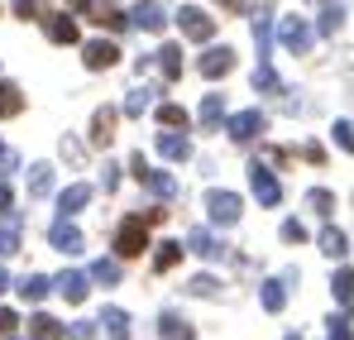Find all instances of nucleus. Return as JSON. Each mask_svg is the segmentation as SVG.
Returning <instances> with one entry per match:
<instances>
[{
	"label": "nucleus",
	"mask_w": 354,
	"mask_h": 340,
	"mask_svg": "<svg viewBox=\"0 0 354 340\" xmlns=\"http://www.w3.org/2000/svg\"><path fill=\"white\" fill-rule=\"evenodd\" d=\"M254 39H259V57L273 53V29H268V15H254Z\"/></svg>",
	"instance_id": "4c0bfd02"
},
{
	"label": "nucleus",
	"mask_w": 354,
	"mask_h": 340,
	"mask_svg": "<svg viewBox=\"0 0 354 340\" xmlns=\"http://www.w3.org/2000/svg\"><path fill=\"white\" fill-rule=\"evenodd\" d=\"M326 340H354V316H350V312L326 316Z\"/></svg>",
	"instance_id": "c85d7f7f"
},
{
	"label": "nucleus",
	"mask_w": 354,
	"mask_h": 340,
	"mask_svg": "<svg viewBox=\"0 0 354 340\" xmlns=\"http://www.w3.org/2000/svg\"><path fill=\"white\" fill-rule=\"evenodd\" d=\"M192 297H221V278H211V274H196L192 283H187Z\"/></svg>",
	"instance_id": "e433bc0d"
},
{
	"label": "nucleus",
	"mask_w": 354,
	"mask_h": 340,
	"mask_svg": "<svg viewBox=\"0 0 354 340\" xmlns=\"http://www.w3.org/2000/svg\"><path fill=\"white\" fill-rule=\"evenodd\" d=\"M249 187H254L259 206H283V182L268 172V163H249Z\"/></svg>",
	"instance_id": "423d86ee"
},
{
	"label": "nucleus",
	"mask_w": 354,
	"mask_h": 340,
	"mask_svg": "<svg viewBox=\"0 0 354 340\" xmlns=\"http://www.w3.org/2000/svg\"><path fill=\"white\" fill-rule=\"evenodd\" d=\"M263 129H268V115H263V111H239V115L225 120V134H230L235 144H254Z\"/></svg>",
	"instance_id": "0eeeda50"
},
{
	"label": "nucleus",
	"mask_w": 354,
	"mask_h": 340,
	"mask_svg": "<svg viewBox=\"0 0 354 340\" xmlns=\"http://www.w3.org/2000/svg\"><path fill=\"white\" fill-rule=\"evenodd\" d=\"M10 206H15V192H10V187H5V182H0V216H5V211H10Z\"/></svg>",
	"instance_id": "de8ad7c7"
},
{
	"label": "nucleus",
	"mask_w": 354,
	"mask_h": 340,
	"mask_svg": "<svg viewBox=\"0 0 354 340\" xmlns=\"http://www.w3.org/2000/svg\"><path fill=\"white\" fill-rule=\"evenodd\" d=\"M86 287H91V274H77V269H67V274H58V292L77 307V302H86Z\"/></svg>",
	"instance_id": "dca6fc26"
},
{
	"label": "nucleus",
	"mask_w": 354,
	"mask_h": 340,
	"mask_svg": "<svg viewBox=\"0 0 354 340\" xmlns=\"http://www.w3.org/2000/svg\"><path fill=\"white\" fill-rule=\"evenodd\" d=\"M201 206H206L211 226H235V221H239V211H244L239 192H221V187H211V192L201 197Z\"/></svg>",
	"instance_id": "7ed1b4c3"
},
{
	"label": "nucleus",
	"mask_w": 354,
	"mask_h": 340,
	"mask_svg": "<svg viewBox=\"0 0 354 340\" xmlns=\"http://www.w3.org/2000/svg\"><path fill=\"white\" fill-rule=\"evenodd\" d=\"M82 62H86V72H106V67L120 62V44L115 39H91V44L82 48Z\"/></svg>",
	"instance_id": "6e6552de"
},
{
	"label": "nucleus",
	"mask_w": 354,
	"mask_h": 340,
	"mask_svg": "<svg viewBox=\"0 0 354 340\" xmlns=\"http://www.w3.org/2000/svg\"><path fill=\"white\" fill-rule=\"evenodd\" d=\"M48 244H53V249H62V254H82V249H86V240H82V230L72 226V216H58V221H53Z\"/></svg>",
	"instance_id": "1a4fd4ad"
},
{
	"label": "nucleus",
	"mask_w": 354,
	"mask_h": 340,
	"mask_svg": "<svg viewBox=\"0 0 354 340\" xmlns=\"http://www.w3.org/2000/svg\"><path fill=\"white\" fill-rule=\"evenodd\" d=\"M15 326H19L15 307H0V336H15Z\"/></svg>",
	"instance_id": "37998d69"
},
{
	"label": "nucleus",
	"mask_w": 354,
	"mask_h": 340,
	"mask_svg": "<svg viewBox=\"0 0 354 340\" xmlns=\"http://www.w3.org/2000/svg\"><path fill=\"white\" fill-rule=\"evenodd\" d=\"M67 340H96V321H77V326L67 331Z\"/></svg>",
	"instance_id": "79ce46f5"
},
{
	"label": "nucleus",
	"mask_w": 354,
	"mask_h": 340,
	"mask_svg": "<svg viewBox=\"0 0 354 340\" xmlns=\"http://www.w3.org/2000/svg\"><path fill=\"white\" fill-rule=\"evenodd\" d=\"M153 149H158V154H163L168 163H187V159H192V139H187L182 129H158Z\"/></svg>",
	"instance_id": "9b49d317"
},
{
	"label": "nucleus",
	"mask_w": 354,
	"mask_h": 340,
	"mask_svg": "<svg viewBox=\"0 0 354 340\" xmlns=\"http://www.w3.org/2000/svg\"><path fill=\"white\" fill-rule=\"evenodd\" d=\"M196 120H201V129H216V125L225 120V96H221V91H211V96L196 106Z\"/></svg>",
	"instance_id": "412c9836"
},
{
	"label": "nucleus",
	"mask_w": 354,
	"mask_h": 340,
	"mask_svg": "<svg viewBox=\"0 0 354 340\" xmlns=\"http://www.w3.org/2000/svg\"><path fill=\"white\" fill-rule=\"evenodd\" d=\"M301 154H306L311 163H326V144H316V139H311V144H301Z\"/></svg>",
	"instance_id": "a18cd8bd"
},
{
	"label": "nucleus",
	"mask_w": 354,
	"mask_h": 340,
	"mask_svg": "<svg viewBox=\"0 0 354 340\" xmlns=\"http://www.w3.org/2000/svg\"><path fill=\"white\" fill-rule=\"evenodd\" d=\"M254 91H263V96H278V91H283V77L268 67V57L254 67Z\"/></svg>",
	"instance_id": "b1692460"
},
{
	"label": "nucleus",
	"mask_w": 354,
	"mask_h": 340,
	"mask_svg": "<svg viewBox=\"0 0 354 340\" xmlns=\"http://www.w3.org/2000/svg\"><path fill=\"white\" fill-rule=\"evenodd\" d=\"M177 259H182V244H177V240H163V244H158V254H153V269H158V274H168V269H177Z\"/></svg>",
	"instance_id": "f704fd0d"
},
{
	"label": "nucleus",
	"mask_w": 354,
	"mask_h": 340,
	"mask_svg": "<svg viewBox=\"0 0 354 340\" xmlns=\"http://www.w3.org/2000/svg\"><path fill=\"white\" fill-rule=\"evenodd\" d=\"M24 111V91L15 87V82H0V120H10V115Z\"/></svg>",
	"instance_id": "a878e982"
},
{
	"label": "nucleus",
	"mask_w": 354,
	"mask_h": 340,
	"mask_svg": "<svg viewBox=\"0 0 354 340\" xmlns=\"http://www.w3.org/2000/svg\"><path fill=\"white\" fill-rule=\"evenodd\" d=\"M158 67H163L168 82H177V77H182V48H177V44H163V48H158Z\"/></svg>",
	"instance_id": "7c9ffc66"
},
{
	"label": "nucleus",
	"mask_w": 354,
	"mask_h": 340,
	"mask_svg": "<svg viewBox=\"0 0 354 340\" xmlns=\"http://www.w3.org/2000/svg\"><path fill=\"white\" fill-rule=\"evenodd\" d=\"M283 240L288 244H306V226L301 221H283Z\"/></svg>",
	"instance_id": "a19ab883"
},
{
	"label": "nucleus",
	"mask_w": 354,
	"mask_h": 340,
	"mask_svg": "<svg viewBox=\"0 0 354 340\" xmlns=\"http://www.w3.org/2000/svg\"><path fill=\"white\" fill-rule=\"evenodd\" d=\"M306 206H311L316 216H330V211H335V197H330L326 187H311V192H306Z\"/></svg>",
	"instance_id": "c9c22d12"
},
{
	"label": "nucleus",
	"mask_w": 354,
	"mask_h": 340,
	"mask_svg": "<svg viewBox=\"0 0 354 340\" xmlns=\"http://www.w3.org/2000/svg\"><path fill=\"white\" fill-rule=\"evenodd\" d=\"M259 302H263V312H283V307H288V287L278 283V278H268V283H263V297H259Z\"/></svg>",
	"instance_id": "473e14b6"
},
{
	"label": "nucleus",
	"mask_w": 354,
	"mask_h": 340,
	"mask_svg": "<svg viewBox=\"0 0 354 340\" xmlns=\"http://www.w3.org/2000/svg\"><path fill=\"white\" fill-rule=\"evenodd\" d=\"M288 340H301V336H288Z\"/></svg>",
	"instance_id": "864d4df0"
},
{
	"label": "nucleus",
	"mask_w": 354,
	"mask_h": 340,
	"mask_svg": "<svg viewBox=\"0 0 354 340\" xmlns=\"http://www.w3.org/2000/svg\"><path fill=\"white\" fill-rule=\"evenodd\" d=\"M5 287H10V274H5V269H0V292H5Z\"/></svg>",
	"instance_id": "8fccbe9b"
},
{
	"label": "nucleus",
	"mask_w": 354,
	"mask_h": 340,
	"mask_svg": "<svg viewBox=\"0 0 354 340\" xmlns=\"http://www.w3.org/2000/svg\"><path fill=\"white\" fill-rule=\"evenodd\" d=\"M115 120H120L115 106H101V111L91 115V144H96V149H106V144L115 139Z\"/></svg>",
	"instance_id": "4468645a"
},
{
	"label": "nucleus",
	"mask_w": 354,
	"mask_h": 340,
	"mask_svg": "<svg viewBox=\"0 0 354 340\" xmlns=\"http://www.w3.org/2000/svg\"><path fill=\"white\" fill-rule=\"evenodd\" d=\"M187 120H192V115L182 111L177 101H163V106H158V125H163V129H187Z\"/></svg>",
	"instance_id": "72a5a7b5"
},
{
	"label": "nucleus",
	"mask_w": 354,
	"mask_h": 340,
	"mask_svg": "<svg viewBox=\"0 0 354 340\" xmlns=\"http://www.w3.org/2000/svg\"><path fill=\"white\" fill-rule=\"evenodd\" d=\"M149 216H124L120 221V230H115V254L120 259H139L144 249H149Z\"/></svg>",
	"instance_id": "f257e3e1"
},
{
	"label": "nucleus",
	"mask_w": 354,
	"mask_h": 340,
	"mask_svg": "<svg viewBox=\"0 0 354 340\" xmlns=\"http://www.w3.org/2000/svg\"><path fill=\"white\" fill-rule=\"evenodd\" d=\"M19 249V216H0V254H15Z\"/></svg>",
	"instance_id": "c756f323"
},
{
	"label": "nucleus",
	"mask_w": 354,
	"mask_h": 340,
	"mask_svg": "<svg viewBox=\"0 0 354 340\" xmlns=\"http://www.w3.org/2000/svg\"><path fill=\"white\" fill-rule=\"evenodd\" d=\"M0 340H15V336H0Z\"/></svg>",
	"instance_id": "603ef678"
},
{
	"label": "nucleus",
	"mask_w": 354,
	"mask_h": 340,
	"mask_svg": "<svg viewBox=\"0 0 354 340\" xmlns=\"http://www.w3.org/2000/svg\"><path fill=\"white\" fill-rule=\"evenodd\" d=\"M221 5H225V10H235V15H239V0H221Z\"/></svg>",
	"instance_id": "3c124183"
},
{
	"label": "nucleus",
	"mask_w": 354,
	"mask_h": 340,
	"mask_svg": "<svg viewBox=\"0 0 354 340\" xmlns=\"http://www.w3.org/2000/svg\"><path fill=\"white\" fill-rule=\"evenodd\" d=\"M316 244H321V254H330V259H345V254H350V240H345L340 226H326L316 235Z\"/></svg>",
	"instance_id": "6ab92c4d"
},
{
	"label": "nucleus",
	"mask_w": 354,
	"mask_h": 340,
	"mask_svg": "<svg viewBox=\"0 0 354 340\" xmlns=\"http://www.w3.org/2000/svg\"><path fill=\"white\" fill-rule=\"evenodd\" d=\"M330 292H335V302H340V307H354V269H335Z\"/></svg>",
	"instance_id": "cd10ccee"
},
{
	"label": "nucleus",
	"mask_w": 354,
	"mask_h": 340,
	"mask_svg": "<svg viewBox=\"0 0 354 340\" xmlns=\"http://www.w3.org/2000/svg\"><path fill=\"white\" fill-rule=\"evenodd\" d=\"M86 15H91L96 24H106V29H115V34H120V29H134V24H129V15H124L120 5H111V0H96V5H91Z\"/></svg>",
	"instance_id": "2eb2a0df"
},
{
	"label": "nucleus",
	"mask_w": 354,
	"mask_h": 340,
	"mask_svg": "<svg viewBox=\"0 0 354 340\" xmlns=\"http://www.w3.org/2000/svg\"><path fill=\"white\" fill-rule=\"evenodd\" d=\"M15 15H19V19H34V15H39V0H15Z\"/></svg>",
	"instance_id": "49530a36"
},
{
	"label": "nucleus",
	"mask_w": 354,
	"mask_h": 340,
	"mask_svg": "<svg viewBox=\"0 0 354 340\" xmlns=\"http://www.w3.org/2000/svg\"><path fill=\"white\" fill-rule=\"evenodd\" d=\"M86 202H91V187L86 182H72L67 192H58V216H77Z\"/></svg>",
	"instance_id": "a211bd4d"
},
{
	"label": "nucleus",
	"mask_w": 354,
	"mask_h": 340,
	"mask_svg": "<svg viewBox=\"0 0 354 340\" xmlns=\"http://www.w3.org/2000/svg\"><path fill=\"white\" fill-rule=\"evenodd\" d=\"M278 39H283V48L297 57L311 53V44H316V34H311V24L301 19V15H278Z\"/></svg>",
	"instance_id": "f03ea898"
},
{
	"label": "nucleus",
	"mask_w": 354,
	"mask_h": 340,
	"mask_svg": "<svg viewBox=\"0 0 354 340\" xmlns=\"http://www.w3.org/2000/svg\"><path fill=\"white\" fill-rule=\"evenodd\" d=\"M62 336H67V326H62L58 316H48V312L29 316V340H62Z\"/></svg>",
	"instance_id": "f3484780"
},
{
	"label": "nucleus",
	"mask_w": 354,
	"mask_h": 340,
	"mask_svg": "<svg viewBox=\"0 0 354 340\" xmlns=\"http://www.w3.org/2000/svg\"><path fill=\"white\" fill-rule=\"evenodd\" d=\"M86 274H91V283H96V287H115V283H124V274H120V254H115V259H96Z\"/></svg>",
	"instance_id": "aec40b11"
},
{
	"label": "nucleus",
	"mask_w": 354,
	"mask_h": 340,
	"mask_svg": "<svg viewBox=\"0 0 354 340\" xmlns=\"http://www.w3.org/2000/svg\"><path fill=\"white\" fill-rule=\"evenodd\" d=\"M101 326L111 331V340H129V312H120V307H106V312H101Z\"/></svg>",
	"instance_id": "393cba45"
},
{
	"label": "nucleus",
	"mask_w": 354,
	"mask_h": 340,
	"mask_svg": "<svg viewBox=\"0 0 354 340\" xmlns=\"http://www.w3.org/2000/svg\"><path fill=\"white\" fill-rule=\"evenodd\" d=\"M53 283H58V278H44V274H29V278H19V297H24V302H44V297L53 292Z\"/></svg>",
	"instance_id": "4be33fe9"
},
{
	"label": "nucleus",
	"mask_w": 354,
	"mask_h": 340,
	"mask_svg": "<svg viewBox=\"0 0 354 340\" xmlns=\"http://www.w3.org/2000/svg\"><path fill=\"white\" fill-rule=\"evenodd\" d=\"M335 144H340L345 154H354V125L350 120H335Z\"/></svg>",
	"instance_id": "ea45409f"
},
{
	"label": "nucleus",
	"mask_w": 354,
	"mask_h": 340,
	"mask_svg": "<svg viewBox=\"0 0 354 340\" xmlns=\"http://www.w3.org/2000/svg\"><path fill=\"white\" fill-rule=\"evenodd\" d=\"M44 29H48V39H53V44H77V39H82L77 15H44Z\"/></svg>",
	"instance_id": "ddd939ff"
},
{
	"label": "nucleus",
	"mask_w": 354,
	"mask_h": 340,
	"mask_svg": "<svg viewBox=\"0 0 354 340\" xmlns=\"http://www.w3.org/2000/svg\"><path fill=\"white\" fill-rule=\"evenodd\" d=\"M187 249L192 254H201V259H225V240L216 235V230H192V240H187Z\"/></svg>",
	"instance_id": "f8f14e48"
},
{
	"label": "nucleus",
	"mask_w": 354,
	"mask_h": 340,
	"mask_svg": "<svg viewBox=\"0 0 354 340\" xmlns=\"http://www.w3.org/2000/svg\"><path fill=\"white\" fill-rule=\"evenodd\" d=\"M129 24H134V29H144V34H158V29L168 24V10H163L158 0H139V5L129 10Z\"/></svg>",
	"instance_id": "9d476101"
},
{
	"label": "nucleus",
	"mask_w": 354,
	"mask_h": 340,
	"mask_svg": "<svg viewBox=\"0 0 354 340\" xmlns=\"http://www.w3.org/2000/svg\"><path fill=\"white\" fill-rule=\"evenodd\" d=\"M173 19H177V29H182L192 44H211V39H216V19H211L201 5H182Z\"/></svg>",
	"instance_id": "20e7f679"
},
{
	"label": "nucleus",
	"mask_w": 354,
	"mask_h": 340,
	"mask_svg": "<svg viewBox=\"0 0 354 340\" xmlns=\"http://www.w3.org/2000/svg\"><path fill=\"white\" fill-rule=\"evenodd\" d=\"M149 96H153L149 87H134L129 101H124V115H144V111H149Z\"/></svg>",
	"instance_id": "58836bf2"
},
{
	"label": "nucleus",
	"mask_w": 354,
	"mask_h": 340,
	"mask_svg": "<svg viewBox=\"0 0 354 340\" xmlns=\"http://www.w3.org/2000/svg\"><path fill=\"white\" fill-rule=\"evenodd\" d=\"M340 24H345V5H340V0H330V5L321 10V19H316V34H335Z\"/></svg>",
	"instance_id": "2f4dec72"
},
{
	"label": "nucleus",
	"mask_w": 354,
	"mask_h": 340,
	"mask_svg": "<svg viewBox=\"0 0 354 340\" xmlns=\"http://www.w3.org/2000/svg\"><path fill=\"white\" fill-rule=\"evenodd\" d=\"M53 192V163H34L29 168V197H48Z\"/></svg>",
	"instance_id": "bb28decb"
},
{
	"label": "nucleus",
	"mask_w": 354,
	"mask_h": 340,
	"mask_svg": "<svg viewBox=\"0 0 354 340\" xmlns=\"http://www.w3.org/2000/svg\"><path fill=\"white\" fill-rule=\"evenodd\" d=\"M235 48H225V44H211V48H206V53L196 57V72H201V77H206V82H221V77H225V72H235Z\"/></svg>",
	"instance_id": "39448f33"
},
{
	"label": "nucleus",
	"mask_w": 354,
	"mask_h": 340,
	"mask_svg": "<svg viewBox=\"0 0 354 340\" xmlns=\"http://www.w3.org/2000/svg\"><path fill=\"white\" fill-rule=\"evenodd\" d=\"M67 5H72V10H91V0H67Z\"/></svg>",
	"instance_id": "09e8293b"
},
{
	"label": "nucleus",
	"mask_w": 354,
	"mask_h": 340,
	"mask_svg": "<svg viewBox=\"0 0 354 340\" xmlns=\"http://www.w3.org/2000/svg\"><path fill=\"white\" fill-rule=\"evenodd\" d=\"M19 168V154H15V149H5V144H0V172H15Z\"/></svg>",
	"instance_id": "c03bdc74"
},
{
	"label": "nucleus",
	"mask_w": 354,
	"mask_h": 340,
	"mask_svg": "<svg viewBox=\"0 0 354 340\" xmlns=\"http://www.w3.org/2000/svg\"><path fill=\"white\" fill-rule=\"evenodd\" d=\"M158 340H192V326H187L177 312H163V316H158Z\"/></svg>",
	"instance_id": "5701e85b"
}]
</instances>
